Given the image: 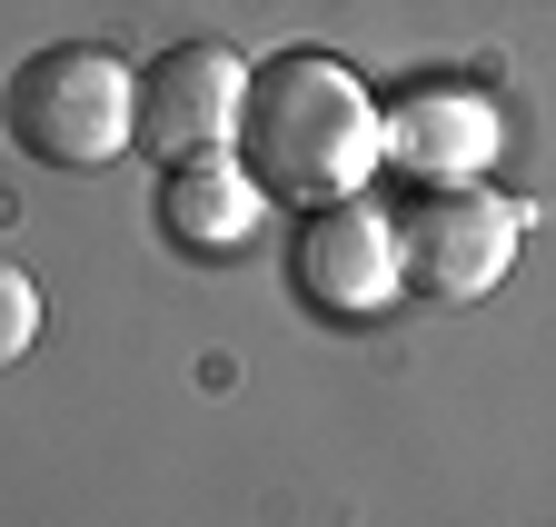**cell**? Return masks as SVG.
I'll use <instances>...</instances> for the list:
<instances>
[{
    "label": "cell",
    "mask_w": 556,
    "mask_h": 527,
    "mask_svg": "<svg viewBox=\"0 0 556 527\" xmlns=\"http://www.w3.org/2000/svg\"><path fill=\"white\" fill-rule=\"evenodd\" d=\"M289 289H299L308 318H338V328L388 318L407 299L397 210H378L368 189H348V200H328V210H299V229H289Z\"/></svg>",
    "instance_id": "obj_4"
},
{
    "label": "cell",
    "mask_w": 556,
    "mask_h": 527,
    "mask_svg": "<svg viewBox=\"0 0 556 527\" xmlns=\"http://www.w3.org/2000/svg\"><path fill=\"white\" fill-rule=\"evenodd\" d=\"M378 129H388V179H407V189H467V179H497V160H507V110L447 71L378 100Z\"/></svg>",
    "instance_id": "obj_5"
},
{
    "label": "cell",
    "mask_w": 556,
    "mask_h": 527,
    "mask_svg": "<svg viewBox=\"0 0 556 527\" xmlns=\"http://www.w3.org/2000/svg\"><path fill=\"white\" fill-rule=\"evenodd\" d=\"M268 200L328 210L348 189H368L388 170V129L378 90L348 71L338 50H268L249 60V100H239V150H229Z\"/></svg>",
    "instance_id": "obj_1"
},
{
    "label": "cell",
    "mask_w": 556,
    "mask_h": 527,
    "mask_svg": "<svg viewBox=\"0 0 556 527\" xmlns=\"http://www.w3.org/2000/svg\"><path fill=\"white\" fill-rule=\"evenodd\" d=\"M30 339H40V289H30L21 259H0V368H11Z\"/></svg>",
    "instance_id": "obj_8"
},
{
    "label": "cell",
    "mask_w": 556,
    "mask_h": 527,
    "mask_svg": "<svg viewBox=\"0 0 556 527\" xmlns=\"http://www.w3.org/2000/svg\"><path fill=\"white\" fill-rule=\"evenodd\" d=\"M517 239L527 210L507 200L497 179H467V189H407L397 210V259H407V299L428 309H467L517 269Z\"/></svg>",
    "instance_id": "obj_3"
},
{
    "label": "cell",
    "mask_w": 556,
    "mask_h": 527,
    "mask_svg": "<svg viewBox=\"0 0 556 527\" xmlns=\"http://www.w3.org/2000/svg\"><path fill=\"white\" fill-rule=\"evenodd\" d=\"M239 100H249V60L219 40H169L139 71V150L160 170L179 160H229L239 150Z\"/></svg>",
    "instance_id": "obj_6"
},
{
    "label": "cell",
    "mask_w": 556,
    "mask_h": 527,
    "mask_svg": "<svg viewBox=\"0 0 556 527\" xmlns=\"http://www.w3.org/2000/svg\"><path fill=\"white\" fill-rule=\"evenodd\" d=\"M0 129L40 170H110L139 140V71L100 40H50L0 80Z\"/></svg>",
    "instance_id": "obj_2"
},
{
    "label": "cell",
    "mask_w": 556,
    "mask_h": 527,
    "mask_svg": "<svg viewBox=\"0 0 556 527\" xmlns=\"http://www.w3.org/2000/svg\"><path fill=\"white\" fill-rule=\"evenodd\" d=\"M150 219H160V239L189 249V259H239V249L258 239V219H268V189H258L239 160H179V170H160Z\"/></svg>",
    "instance_id": "obj_7"
}]
</instances>
